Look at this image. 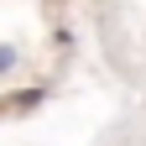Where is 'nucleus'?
Masks as SVG:
<instances>
[{"instance_id":"nucleus-2","label":"nucleus","mask_w":146,"mask_h":146,"mask_svg":"<svg viewBox=\"0 0 146 146\" xmlns=\"http://www.w3.org/2000/svg\"><path fill=\"white\" fill-rule=\"evenodd\" d=\"M42 99H47V89H26V94H16V99H11V110H21V115H26V110H31V104H42Z\"/></svg>"},{"instance_id":"nucleus-1","label":"nucleus","mask_w":146,"mask_h":146,"mask_svg":"<svg viewBox=\"0 0 146 146\" xmlns=\"http://www.w3.org/2000/svg\"><path fill=\"white\" fill-rule=\"evenodd\" d=\"M16 68H21V52H16L11 42H0V78H11Z\"/></svg>"}]
</instances>
